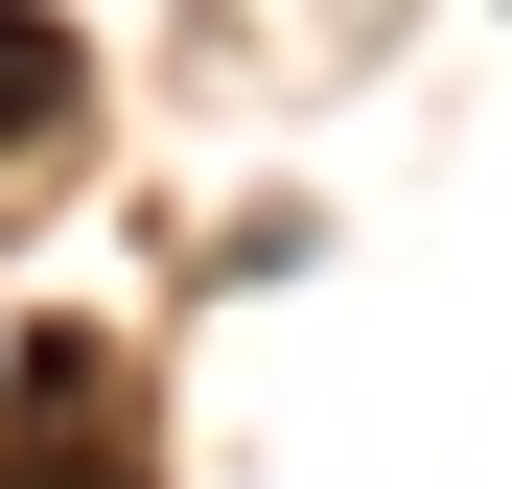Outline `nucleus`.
I'll return each instance as SVG.
<instances>
[{"label": "nucleus", "mask_w": 512, "mask_h": 489, "mask_svg": "<svg viewBox=\"0 0 512 489\" xmlns=\"http://www.w3.org/2000/svg\"><path fill=\"white\" fill-rule=\"evenodd\" d=\"M0 489H140L117 373H94V350H24V443H0Z\"/></svg>", "instance_id": "1"}, {"label": "nucleus", "mask_w": 512, "mask_h": 489, "mask_svg": "<svg viewBox=\"0 0 512 489\" xmlns=\"http://www.w3.org/2000/svg\"><path fill=\"white\" fill-rule=\"evenodd\" d=\"M70 117H94V47H70L47 0H0V187H47V163H70Z\"/></svg>", "instance_id": "2"}]
</instances>
